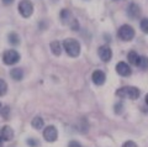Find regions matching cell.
Wrapping results in <instances>:
<instances>
[{
  "instance_id": "cell-1",
  "label": "cell",
  "mask_w": 148,
  "mask_h": 147,
  "mask_svg": "<svg viewBox=\"0 0 148 147\" xmlns=\"http://www.w3.org/2000/svg\"><path fill=\"white\" fill-rule=\"evenodd\" d=\"M63 48L66 49L68 56L71 57H78L80 54V45L77 40L74 38H67L63 42Z\"/></svg>"
},
{
  "instance_id": "cell-2",
  "label": "cell",
  "mask_w": 148,
  "mask_h": 147,
  "mask_svg": "<svg viewBox=\"0 0 148 147\" xmlns=\"http://www.w3.org/2000/svg\"><path fill=\"white\" fill-rule=\"evenodd\" d=\"M116 95L120 96V98L135 100L140 96V90L136 87H123V88L116 90Z\"/></svg>"
},
{
  "instance_id": "cell-3",
  "label": "cell",
  "mask_w": 148,
  "mask_h": 147,
  "mask_svg": "<svg viewBox=\"0 0 148 147\" xmlns=\"http://www.w3.org/2000/svg\"><path fill=\"white\" fill-rule=\"evenodd\" d=\"M117 36L122 41H131L135 37V30L130 25H122L117 31Z\"/></svg>"
},
{
  "instance_id": "cell-4",
  "label": "cell",
  "mask_w": 148,
  "mask_h": 147,
  "mask_svg": "<svg viewBox=\"0 0 148 147\" xmlns=\"http://www.w3.org/2000/svg\"><path fill=\"white\" fill-rule=\"evenodd\" d=\"M3 61L8 66H12V64H15L20 61V54L15 49H8L3 54Z\"/></svg>"
},
{
  "instance_id": "cell-5",
  "label": "cell",
  "mask_w": 148,
  "mask_h": 147,
  "mask_svg": "<svg viewBox=\"0 0 148 147\" xmlns=\"http://www.w3.org/2000/svg\"><path fill=\"white\" fill-rule=\"evenodd\" d=\"M18 12L22 17H30L34 12V5L30 0H21L18 4Z\"/></svg>"
},
{
  "instance_id": "cell-6",
  "label": "cell",
  "mask_w": 148,
  "mask_h": 147,
  "mask_svg": "<svg viewBox=\"0 0 148 147\" xmlns=\"http://www.w3.org/2000/svg\"><path fill=\"white\" fill-rule=\"evenodd\" d=\"M61 20L64 25H71L73 27V30H78V22L77 20L74 19V17L72 16V12L67 10V9H64V10H62L61 12Z\"/></svg>"
},
{
  "instance_id": "cell-7",
  "label": "cell",
  "mask_w": 148,
  "mask_h": 147,
  "mask_svg": "<svg viewBox=\"0 0 148 147\" xmlns=\"http://www.w3.org/2000/svg\"><path fill=\"white\" fill-rule=\"evenodd\" d=\"M43 137H45V140L46 141H48V142H54L56 140H57V137H58V131H57V128H56L54 126H47L45 128V131H43Z\"/></svg>"
},
{
  "instance_id": "cell-8",
  "label": "cell",
  "mask_w": 148,
  "mask_h": 147,
  "mask_svg": "<svg viewBox=\"0 0 148 147\" xmlns=\"http://www.w3.org/2000/svg\"><path fill=\"white\" fill-rule=\"evenodd\" d=\"M98 53L103 62H109L112 58V51H111V48L109 46H101V47H99Z\"/></svg>"
},
{
  "instance_id": "cell-9",
  "label": "cell",
  "mask_w": 148,
  "mask_h": 147,
  "mask_svg": "<svg viewBox=\"0 0 148 147\" xmlns=\"http://www.w3.org/2000/svg\"><path fill=\"white\" fill-rule=\"evenodd\" d=\"M116 72L119 73L120 76H122V77H128L132 73L130 66L127 63H125V62H119L116 64Z\"/></svg>"
},
{
  "instance_id": "cell-10",
  "label": "cell",
  "mask_w": 148,
  "mask_h": 147,
  "mask_svg": "<svg viewBox=\"0 0 148 147\" xmlns=\"http://www.w3.org/2000/svg\"><path fill=\"white\" fill-rule=\"evenodd\" d=\"M92 82H94V84L96 85H103L105 83V80H106V76H105V73L103 71H95L94 73H92Z\"/></svg>"
},
{
  "instance_id": "cell-11",
  "label": "cell",
  "mask_w": 148,
  "mask_h": 147,
  "mask_svg": "<svg viewBox=\"0 0 148 147\" xmlns=\"http://www.w3.org/2000/svg\"><path fill=\"white\" fill-rule=\"evenodd\" d=\"M127 15L131 17V19H137L138 16L141 15V8L137 5V4H135V3H132L131 5H130L128 8H127Z\"/></svg>"
},
{
  "instance_id": "cell-12",
  "label": "cell",
  "mask_w": 148,
  "mask_h": 147,
  "mask_svg": "<svg viewBox=\"0 0 148 147\" xmlns=\"http://www.w3.org/2000/svg\"><path fill=\"white\" fill-rule=\"evenodd\" d=\"M0 136H1V139L4 141H10L12 137H14V130L10 127V126H4L1 128V131H0Z\"/></svg>"
},
{
  "instance_id": "cell-13",
  "label": "cell",
  "mask_w": 148,
  "mask_h": 147,
  "mask_svg": "<svg viewBox=\"0 0 148 147\" xmlns=\"http://www.w3.org/2000/svg\"><path fill=\"white\" fill-rule=\"evenodd\" d=\"M10 76H11L12 79L21 80L22 78H24V71H22L21 68H12L10 71Z\"/></svg>"
},
{
  "instance_id": "cell-14",
  "label": "cell",
  "mask_w": 148,
  "mask_h": 147,
  "mask_svg": "<svg viewBox=\"0 0 148 147\" xmlns=\"http://www.w3.org/2000/svg\"><path fill=\"white\" fill-rule=\"evenodd\" d=\"M127 58H128V62L131 63V64H133V66H138V63H140V59H141V57L138 56V54L135 51L128 52Z\"/></svg>"
},
{
  "instance_id": "cell-15",
  "label": "cell",
  "mask_w": 148,
  "mask_h": 147,
  "mask_svg": "<svg viewBox=\"0 0 148 147\" xmlns=\"http://www.w3.org/2000/svg\"><path fill=\"white\" fill-rule=\"evenodd\" d=\"M51 51L53 52L54 56H59V54L62 53V46H61V43H59L58 41H53V42L51 43Z\"/></svg>"
},
{
  "instance_id": "cell-16",
  "label": "cell",
  "mask_w": 148,
  "mask_h": 147,
  "mask_svg": "<svg viewBox=\"0 0 148 147\" xmlns=\"http://www.w3.org/2000/svg\"><path fill=\"white\" fill-rule=\"evenodd\" d=\"M32 126H34L35 128H37V130H40V128H42L43 127V119L41 117V116H36L34 117V120H32Z\"/></svg>"
},
{
  "instance_id": "cell-17",
  "label": "cell",
  "mask_w": 148,
  "mask_h": 147,
  "mask_svg": "<svg viewBox=\"0 0 148 147\" xmlns=\"http://www.w3.org/2000/svg\"><path fill=\"white\" fill-rule=\"evenodd\" d=\"M9 42H10V45L12 46H17L18 43H20V37H18V35L15 34V32H11V34H9Z\"/></svg>"
},
{
  "instance_id": "cell-18",
  "label": "cell",
  "mask_w": 148,
  "mask_h": 147,
  "mask_svg": "<svg viewBox=\"0 0 148 147\" xmlns=\"http://www.w3.org/2000/svg\"><path fill=\"white\" fill-rule=\"evenodd\" d=\"M6 91H8V84H6V82L3 80V79H0V96L5 95Z\"/></svg>"
},
{
  "instance_id": "cell-19",
  "label": "cell",
  "mask_w": 148,
  "mask_h": 147,
  "mask_svg": "<svg viewBox=\"0 0 148 147\" xmlns=\"http://www.w3.org/2000/svg\"><path fill=\"white\" fill-rule=\"evenodd\" d=\"M138 67H141L142 69H147L148 68V57L142 56L140 59V63H138Z\"/></svg>"
},
{
  "instance_id": "cell-20",
  "label": "cell",
  "mask_w": 148,
  "mask_h": 147,
  "mask_svg": "<svg viewBox=\"0 0 148 147\" xmlns=\"http://www.w3.org/2000/svg\"><path fill=\"white\" fill-rule=\"evenodd\" d=\"M141 30L145 32V34H148V17H146V19H142L141 20Z\"/></svg>"
},
{
  "instance_id": "cell-21",
  "label": "cell",
  "mask_w": 148,
  "mask_h": 147,
  "mask_svg": "<svg viewBox=\"0 0 148 147\" xmlns=\"http://www.w3.org/2000/svg\"><path fill=\"white\" fill-rule=\"evenodd\" d=\"M123 110V104L122 103H117L116 105H115V113L116 114H121Z\"/></svg>"
},
{
  "instance_id": "cell-22",
  "label": "cell",
  "mask_w": 148,
  "mask_h": 147,
  "mask_svg": "<svg viewBox=\"0 0 148 147\" xmlns=\"http://www.w3.org/2000/svg\"><path fill=\"white\" fill-rule=\"evenodd\" d=\"M122 147H137V145L133 141H127V142H125Z\"/></svg>"
},
{
  "instance_id": "cell-23",
  "label": "cell",
  "mask_w": 148,
  "mask_h": 147,
  "mask_svg": "<svg viewBox=\"0 0 148 147\" xmlns=\"http://www.w3.org/2000/svg\"><path fill=\"white\" fill-rule=\"evenodd\" d=\"M1 114H3V116H4V117L8 119V116H9V108H8V106H5V109H3Z\"/></svg>"
},
{
  "instance_id": "cell-24",
  "label": "cell",
  "mask_w": 148,
  "mask_h": 147,
  "mask_svg": "<svg viewBox=\"0 0 148 147\" xmlns=\"http://www.w3.org/2000/svg\"><path fill=\"white\" fill-rule=\"evenodd\" d=\"M68 147H80V144L79 142H77V141H72V142H69Z\"/></svg>"
},
{
  "instance_id": "cell-25",
  "label": "cell",
  "mask_w": 148,
  "mask_h": 147,
  "mask_svg": "<svg viewBox=\"0 0 148 147\" xmlns=\"http://www.w3.org/2000/svg\"><path fill=\"white\" fill-rule=\"evenodd\" d=\"M27 144H29V145H31V146H37V141H35V140H27Z\"/></svg>"
},
{
  "instance_id": "cell-26",
  "label": "cell",
  "mask_w": 148,
  "mask_h": 147,
  "mask_svg": "<svg viewBox=\"0 0 148 147\" xmlns=\"http://www.w3.org/2000/svg\"><path fill=\"white\" fill-rule=\"evenodd\" d=\"M3 3L5 4V5H11V4L14 3V0H3Z\"/></svg>"
},
{
  "instance_id": "cell-27",
  "label": "cell",
  "mask_w": 148,
  "mask_h": 147,
  "mask_svg": "<svg viewBox=\"0 0 148 147\" xmlns=\"http://www.w3.org/2000/svg\"><path fill=\"white\" fill-rule=\"evenodd\" d=\"M3 139H1V136H0V147H3Z\"/></svg>"
},
{
  "instance_id": "cell-28",
  "label": "cell",
  "mask_w": 148,
  "mask_h": 147,
  "mask_svg": "<svg viewBox=\"0 0 148 147\" xmlns=\"http://www.w3.org/2000/svg\"><path fill=\"white\" fill-rule=\"evenodd\" d=\"M146 104H147V105H148V94H147V95H146Z\"/></svg>"
},
{
  "instance_id": "cell-29",
  "label": "cell",
  "mask_w": 148,
  "mask_h": 147,
  "mask_svg": "<svg viewBox=\"0 0 148 147\" xmlns=\"http://www.w3.org/2000/svg\"><path fill=\"white\" fill-rule=\"evenodd\" d=\"M0 109H1V104H0Z\"/></svg>"
}]
</instances>
